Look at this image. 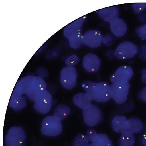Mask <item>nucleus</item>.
Masks as SVG:
<instances>
[{
	"instance_id": "f3484780",
	"label": "nucleus",
	"mask_w": 146,
	"mask_h": 146,
	"mask_svg": "<svg viewBox=\"0 0 146 146\" xmlns=\"http://www.w3.org/2000/svg\"><path fill=\"white\" fill-rule=\"evenodd\" d=\"M72 100L75 105L82 110L92 104V100L86 92L77 93L74 96Z\"/></svg>"
},
{
	"instance_id": "f03ea898",
	"label": "nucleus",
	"mask_w": 146,
	"mask_h": 146,
	"mask_svg": "<svg viewBox=\"0 0 146 146\" xmlns=\"http://www.w3.org/2000/svg\"><path fill=\"white\" fill-rule=\"evenodd\" d=\"M62 131L61 121L53 115L47 116L42 122L41 132L43 135L50 137L56 136L60 135Z\"/></svg>"
},
{
	"instance_id": "1a4fd4ad",
	"label": "nucleus",
	"mask_w": 146,
	"mask_h": 146,
	"mask_svg": "<svg viewBox=\"0 0 146 146\" xmlns=\"http://www.w3.org/2000/svg\"><path fill=\"white\" fill-rule=\"evenodd\" d=\"M46 85L43 78L35 76L25 94L30 101L34 102L36 98L43 91L46 90Z\"/></svg>"
},
{
	"instance_id": "2eb2a0df",
	"label": "nucleus",
	"mask_w": 146,
	"mask_h": 146,
	"mask_svg": "<svg viewBox=\"0 0 146 146\" xmlns=\"http://www.w3.org/2000/svg\"><path fill=\"white\" fill-rule=\"evenodd\" d=\"M99 17L104 21L110 22L118 18L119 9L117 6H113L100 9L97 11Z\"/></svg>"
},
{
	"instance_id": "412c9836",
	"label": "nucleus",
	"mask_w": 146,
	"mask_h": 146,
	"mask_svg": "<svg viewBox=\"0 0 146 146\" xmlns=\"http://www.w3.org/2000/svg\"><path fill=\"white\" fill-rule=\"evenodd\" d=\"M135 141L134 134L127 130L121 133L118 143L119 146H133Z\"/></svg>"
},
{
	"instance_id": "7c9ffc66",
	"label": "nucleus",
	"mask_w": 146,
	"mask_h": 146,
	"mask_svg": "<svg viewBox=\"0 0 146 146\" xmlns=\"http://www.w3.org/2000/svg\"><path fill=\"white\" fill-rule=\"evenodd\" d=\"M138 53L139 57L143 60L146 61V43L140 46Z\"/></svg>"
},
{
	"instance_id": "ddd939ff",
	"label": "nucleus",
	"mask_w": 146,
	"mask_h": 146,
	"mask_svg": "<svg viewBox=\"0 0 146 146\" xmlns=\"http://www.w3.org/2000/svg\"><path fill=\"white\" fill-rule=\"evenodd\" d=\"M86 19V16H84L67 25L63 30V34L64 37L68 39L69 37L72 34L76 33H82V26Z\"/></svg>"
},
{
	"instance_id": "473e14b6",
	"label": "nucleus",
	"mask_w": 146,
	"mask_h": 146,
	"mask_svg": "<svg viewBox=\"0 0 146 146\" xmlns=\"http://www.w3.org/2000/svg\"><path fill=\"white\" fill-rule=\"evenodd\" d=\"M36 73L37 76L43 78L48 76V72L47 70L43 68H39L37 70Z\"/></svg>"
},
{
	"instance_id": "c756f323",
	"label": "nucleus",
	"mask_w": 146,
	"mask_h": 146,
	"mask_svg": "<svg viewBox=\"0 0 146 146\" xmlns=\"http://www.w3.org/2000/svg\"><path fill=\"white\" fill-rule=\"evenodd\" d=\"M113 40V36L112 34H107L103 36L102 43L105 46H110L112 44Z\"/></svg>"
},
{
	"instance_id": "cd10ccee",
	"label": "nucleus",
	"mask_w": 146,
	"mask_h": 146,
	"mask_svg": "<svg viewBox=\"0 0 146 146\" xmlns=\"http://www.w3.org/2000/svg\"><path fill=\"white\" fill-rule=\"evenodd\" d=\"M132 6L135 13L140 14L146 8V3H133Z\"/></svg>"
},
{
	"instance_id": "a211bd4d",
	"label": "nucleus",
	"mask_w": 146,
	"mask_h": 146,
	"mask_svg": "<svg viewBox=\"0 0 146 146\" xmlns=\"http://www.w3.org/2000/svg\"><path fill=\"white\" fill-rule=\"evenodd\" d=\"M111 125L113 129L115 132L121 133L127 130L128 119L123 115L116 116L112 119Z\"/></svg>"
},
{
	"instance_id": "ea45409f",
	"label": "nucleus",
	"mask_w": 146,
	"mask_h": 146,
	"mask_svg": "<svg viewBox=\"0 0 146 146\" xmlns=\"http://www.w3.org/2000/svg\"></svg>"
},
{
	"instance_id": "4468645a",
	"label": "nucleus",
	"mask_w": 146,
	"mask_h": 146,
	"mask_svg": "<svg viewBox=\"0 0 146 146\" xmlns=\"http://www.w3.org/2000/svg\"><path fill=\"white\" fill-rule=\"evenodd\" d=\"M111 30L116 37L123 36L126 33L127 26L125 21L119 18L116 19L110 23Z\"/></svg>"
},
{
	"instance_id": "bb28decb",
	"label": "nucleus",
	"mask_w": 146,
	"mask_h": 146,
	"mask_svg": "<svg viewBox=\"0 0 146 146\" xmlns=\"http://www.w3.org/2000/svg\"><path fill=\"white\" fill-rule=\"evenodd\" d=\"M79 61V58L76 54H73L68 57L65 60L66 64L69 66H73L76 64Z\"/></svg>"
},
{
	"instance_id": "5701e85b",
	"label": "nucleus",
	"mask_w": 146,
	"mask_h": 146,
	"mask_svg": "<svg viewBox=\"0 0 146 146\" xmlns=\"http://www.w3.org/2000/svg\"><path fill=\"white\" fill-rule=\"evenodd\" d=\"M70 112V109L68 106L61 104L55 107L53 115L62 121L67 117Z\"/></svg>"
},
{
	"instance_id": "9b49d317",
	"label": "nucleus",
	"mask_w": 146,
	"mask_h": 146,
	"mask_svg": "<svg viewBox=\"0 0 146 146\" xmlns=\"http://www.w3.org/2000/svg\"><path fill=\"white\" fill-rule=\"evenodd\" d=\"M133 75V70L131 66L123 65L119 67L112 75L110 78V80L112 84L129 82Z\"/></svg>"
},
{
	"instance_id": "4c0bfd02",
	"label": "nucleus",
	"mask_w": 146,
	"mask_h": 146,
	"mask_svg": "<svg viewBox=\"0 0 146 146\" xmlns=\"http://www.w3.org/2000/svg\"><path fill=\"white\" fill-rule=\"evenodd\" d=\"M145 129V131L146 130V124H145V125L144 126V128H143V129Z\"/></svg>"
},
{
	"instance_id": "2f4dec72",
	"label": "nucleus",
	"mask_w": 146,
	"mask_h": 146,
	"mask_svg": "<svg viewBox=\"0 0 146 146\" xmlns=\"http://www.w3.org/2000/svg\"><path fill=\"white\" fill-rule=\"evenodd\" d=\"M138 97L140 100L146 103V86L139 91Z\"/></svg>"
},
{
	"instance_id": "423d86ee",
	"label": "nucleus",
	"mask_w": 146,
	"mask_h": 146,
	"mask_svg": "<svg viewBox=\"0 0 146 146\" xmlns=\"http://www.w3.org/2000/svg\"><path fill=\"white\" fill-rule=\"evenodd\" d=\"M52 103V95L48 91L45 90L36 98L34 101L33 108L38 113L45 114L50 111Z\"/></svg>"
},
{
	"instance_id": "b1692460",
	"label": "nucleus",
	"mask_w": 146,
	"mask_h": 146,
	"mask_svg": "<svg viewBox=\"0 0 146 146\" xmlns=\"http://www.w3.org/2000/svg\"><path fill=\"white\" fill-rule=\"evenodd\" d=\"M91 143L94 146H113L108 136L103 133L98 134L95 141Z\"/></svg>"
},
{
	"instance_id": "e433bc0d",
	"label": "nucleus",
	"mask_w": 146,
	"mask_h": 146,
	"mask_svg": "<svg viewBox=\"0 0 146 146\" xmlns=\"http://www.w3.org/2000/svg\"><path fill=\"white\" fill-rule=\"evenodd\" d=\"M106 55L110 58H112L115 56V51L112 50H109L107 52Z\"/></svg>"
},
{
	"instance_id": "9d476101",
	"label": "nucleus",
	"mask_w": 146,
	"mask_h": 146,
	"mask_svg": "<svg viewBox=\"0 0 146 146\" xmlns=\"http://www.w3.org/2000/svg\"><path fill=\"white\" fill-rule=\"evenodd\" d=\"M83 35L85 44L89 48H98L102 43L103 35L99 30H90L85 32Z\"/></svg>"
},
{
	"instance_id": "6ab92c4d",
	"label": "nucleus",
	"mask_w": 146,
	"mask_h": 146,
	"mask_svg": "<svg viewBox=\"0 0 146 146\" xmlns=\"http://www.w3.org/2000/svg\"><path fill=\"white\" fill-rule=\"evenodd\" d=\"M26 96H20L12 94L9 103V106L17 111L24 108L26 104Z\"/></svg>"
},
{
	"instance_id": "dca6fc26",
	"label": "nucleus",
	"mask_w": 146,
	"mask_h": 146,
	"mask_svg": "<svg viewBox=\"0 0 146 146\" xmlns=\"http://www.w3.org/2000/svg\"><path fill=\"white\" fill-rule=\"evenodd\" d=\"M34 76L29 74L21 78L16 84L13 94L20 96L25 94Z\"/></svg>"
},
{
	"instance_id": "7ed1b4c3",
	"label": "nucleus",
	"mask_w": 146,
	"mask_h": 146,
	"mask_svg": "<svg viewBox=\"0 0 146 146\" xmlns=\"http://www.w3.org/2000/svg\"><path fill=\"white\" fill-rule=\"evenodd\" d=\"M26 133L21 127L15 126L8 130L5 139V146H25Z\"/></svg>"
},
{
	"instance_id": "393cba45",
	"label": "nucleus",
	"mask_w": 146,
	"mask_h": 146,
	"mask_svg": "<svg viewBox=\"0 0 146 146\" xmlns=\"http://www.w3.org/2000/svg\"><path fill=\"white\" fill-rule=\"evenodd\" d=\"M89 141L86 135L79 134L74 140L73 146H90Z\"/></svg>"
},
{
	"instance_id": "72a5a7b5",
	"label": "nucleus",
	"mask_w": 146,
	"mask_h": 146,
	"mask_svg": "<svg viewBox=\"0 0 146 146\" xmlns=\"http://www.w3.org/2000/svg\"><path fill=\"white\" fill-rule=\"evenodd\" d=\"M141 79L143 82L146 86V68L141 70Z\"/></svg>"
},
{
	"instance_id": "f257e3e1",
	"label": "nucleus",
	"mask_w": 146,
	"mask_h": 146,
	"mask_svg": "<svg viewBox=\"0 0 146 146\" xmlns=\"http://www.w3.org/2000/svg\"><path fill=\"white\" fill-rule=\"evenodd\" d=\"M82 86L92 100L96 102L106 103L111 98L110 85L107 82L86 81L82 83Z\"/></svg>"
},
{
	"instance_id": "6e6552de",
	"label": "nucleus",
	"mask_w": 146,
	"mask_h": 146,
	"mask_svg": "<svg viewBox=\"0 0 146 146\" xmlns=\"http://www.w3.org/2000/svg\"><path fill=\"white\" fill-rule=\"evenodd\" d=\"M77 72L73 66H67L64 67L60 73V82L65 89L71 90L76 84Z\"/></svg>"
},
{
	"instance_id": "aec40b11",
	"label": "nucleus",
	"mask_w": 146,
	"mask_h": 146,
	"mask_svg": "<svg viewBox=\"0 0 146 146\" xmlns=\"http://www.w3.org/2000/svg\"><path fill=\"white\" fill-rule=\"evenodd\" d=\"M144 128V125L141 120L136 117H132L128 119L127 130L133 134L141 133Z\"/></svg>"
},
{
	"instance_id": "c9c22d12",
	"label": "nucleus",
	"mask_w": 146,
	"mask_h": 146,
	"mask_svg": "<svg viewBox=\"0 0 146 146\" xmlns=\"http://www.w3.org/2000/svg\"><path fill=\"white\" fill-rule=\"evenodd\" d=\"M141 142L144 146H146V130L141 137Z\"/></svg>"
},
{
	"instance_id": "39448f33",
	"label": "nucleus",
	"mask_w": 146,
	"mask_h": 146,
	"mask_svg": "<svg viewBox=\"0 0 146 146\" xmlns=\"http://www.w3.org/2000/svg\"><path fill=\"white\" fill-rule=\"evenodd\" d=\"M130 84L129 82H118L110 85L111 98L118 104L127 100Z\"/></svg>"
},
{
	"instance_id": "c85d7f7f",
	"label": "nucleus",
	"mask_w": 146,
	"mask_h": 146,
	"mask_svg": "<svg viewBox=\"0 0 146 146\" xmlns=\"http://www.w3.org/2000/svg\"><path fill=\"white\" fill-rule=\"evenodd\" d=\"M98 135V134L94 130L91 129L87 131L86 136L90 141L93 143L96 140Z\"/></svg>"
},
{
	"instance_id": "20e7f679",
	"label": "nucleus",
	"mask_w": 146,
	"mask_h": 146,
	"mask_svg": "<svg viewBox=\"0 0 146 146\" xmlns=\"http://www.w3.org/2000/svg\"><path fill=\"white\" fill-rule=\"evenodd\" d=\"M84 122L89 127H92L100 123L103 120V114L100 107L97 104H92L82 110Z\"/></svg>"
},
{
	"instance_id": "f8f14e48",
	"label": "nucleus",
	"mask_w": 146,
	"mask_h": 146,
	"mask_svg": "<svg viewBox=\"0 0 146 146\" xmlns=\"http://www.w3.org/2000/svg\"><path fill=\"white\" fill-rule=\"evenodd\" d=\"M101 61L95 54L89 53L84 57L82 61V66L87 72L94 73L99 70L101 64Z\"/></svg>"
},
{
	"instance_id": "4be33fe9",
	"label": "nucleus",
	"mask_w": 146,
	"mask_h": 146,
	"mask_svg": "<svg viewBox=\"0 0 146 146\" xmlns=\"http://www.w3.org/2000/svg\"><path fill=\"white\" fill-rule=\"evenodd\" d=\"M70 47L75 50L78 49L85 45L82 33H76L70 35L68 38Z\"/></svg>"
},
{
	"instance_id": "f704fd0d",
	"label": "nucleus",
	"mask_w": 146,
	"mask_h": 146,
	"mask_svg": "<svg viewBox=\"0 0 146 146\" xmlns=\"http://www.w3.org/2000/svg\"><path fill=\"white\" fill-rule=\"evenodd\" d=\"M138 18L143 22H146V14L144 13H140L138 15Z\"/></svg>"
},
{
	"instance_id": "58836bf2",
	"label": "nucleus",
	"mask_w": 146,
	"mask_h": 146,
	"mask_svg": "<svg viewBox=\"0 0 146 146\" xmlns=\"http://www.w3.org/2000/svg\"><path fill=\"white\" fill-rule=\"evenodd\" d=\"M90 146H94L93 145H92V144L90 143Z\"/></svg>"
},
{
	"instance_id": "0eeeda50",
	"label": "nucleus",
	"mask_w": 146,
	"mask_h": 146,
	"mask_svg": "<svg viewBox=\"0 0 146 146\" xmlns=\"http://www.w3.org/2000/svg\"><path fill=\"white\" fill-rule=\"evenodd\" d=\"M139 48L135 44L126 41L120 43L115 51V56L119 60H127L134 57L138 52Z\"/></svg>"
},
{
	"instance_id": "a878e982",
	"label": "nucleus",
	"mask_w": 146,
	"mask_h": 146,
	"mask_svg": "<svg viewBox=\"0 0 146 146\" xmlns=\"http://www.w3.org/2000/svg\"><path fill=\"white\" fill-rule=\"evenodd\" d=\"M135 32L142 40H146V23L137 28Z\"/></svg>"
}]
</instances>
